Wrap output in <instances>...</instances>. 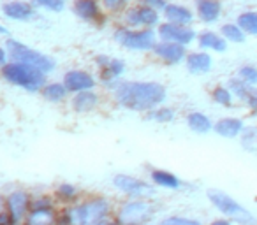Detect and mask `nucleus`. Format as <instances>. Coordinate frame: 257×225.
I'll use <instances>...</instances> for the list:
<instances>
[{
	"label": "nucleus",
	"mask_w": 257,
	"mask_h": 225,
	"mask_svg": "<svg viewBox=\"0 0 257 225\" xmlns=\"http://www.w3.org/2000/svg\"><path fill=\"white\" fill-rule=\"evenodd\" d=\"M6 48H8V55L13 58L15 64H23V65H29V67H34L41 72H50L51 69L55 67V62L51 60L50 57L46 55L39 53V51L32 50V48L25 46L22 44L20 41L16 39H9L6 43Z\"/></svg>",
	"instance_id": "f03ea898"
},
{
	"label": "nucleus",
	"mask_w": 257,
	"mask_h": 225,
	"mask_svg": "<svg viewBox=\"0 0 257 225\" xmlns=\"http://www.w3.org/2000/svg\"><path fill=\"white\" fill-rule=\"evenodd\" d=\"M222 6L218 0H197V15L203 22L213 23L218 20Z\"/></svg>",
	"instance_id": "2eb2a0df"
},
{
	"label": "nucleus",
	"mask_w": 257,
	"mask_h": 225,
	"mask_svg": "<svg viewBox=\"0 0 257 225\" xmlns=\"http://www.w3.org/2000/svg\"><path fill=\"white\" fill-rule=\"evenodd\" d=\"M127 20L131 25H145V27H152L159 22V15L155 9L152 8H136L134 11H131L127 15Z\"/></svg>",
	"instance_id": "4468645a"
},
{
	"label": "nucleus",
	"mask_w": 257,
	"mask_h": 225,
	"mask_svg": "<svg viewBox=\"0 0 257 225\" xmlns=\"http://www.w3.org/2000/svg\"><path fill=\"white\" fill-rule=\"evenodd\" d=\"M208 199H210L211 204H213L218 211H222L225 216L232 218V220L239 221V223L250 225L255 221V218L252 216V213H250L248 209H245L241 204H238L231 195L224 193L222 190H215V188L208 190Z\"/></svg>",
	"instance_id": "20e7f679"
},
{
	"label": "nucleus",
	"mask_w": 257,
	"mask_h": 225,
	"mask_svg": "<svg viewBox=\"0 0 257 225\" xmlns=\"http://www.w3.org/2000/svg\"><path fill=\"white\" fill-rule=\"evenodd\" d=\"M164 13H166V16H168L169 22L175 23V25L185 27V25H189V23L194 20L192 13H190L189 9H187V8H182V6H176V4L166 6Z\"/></svg>",
	"instance_id": "dca6fc26"
},
{
	"label": "nucleus",
	"mask_w": 257,
	"mask_h": 225,
	"mask_svg": "<svg viewBox=\"0 0 257 225\" xmlns=\"http://www.w3.org/2000/svg\"><path fill=\"white\" fill-rule=\"evenodd\" d=\"M8 34H9V30L6 29V27L0 25V36H8Z\"/></svg>",
	"instance_id": "ea45409f"
},
{
	"label": "nucleus",
	"mask_w": 257,
	"mask_h": 225,
	"mask_svg": "<svg viewBox=\"0 0 257 225\" xmlns=\"http://www.w3.org/2000/svg\"><path fill=\"white\" fill-rule=\"evenodd\" d=\"M95 106H97V95L90 92V90L79 92L78 95H76L74 109L78 111V113H88V111H92Z\"/></svg>",
	"instance_id": "412c9836"
},
{
	"label": "nucleus",
	"mask_w": 257,
	"mask_h": 225,
	"mask_svg": "<svg viewBox=\"0 0 257 225\" xmlns=\"http://www.w3.org/2000/svg\"><path fill=\"white\" fill-rule=\"evenodd\" d=\"M34 6H39V8H46L50 11H62L64 9V0H32Z\"/></svg>",
	"instance_id": "7c9ffc66"
},
{
	"label": "nucleus",
	"mask_w": 257,
	"mask_h": 225,
	"mask_svg": "<svg viewBox=\"0 0 257 225\" xmlns=\"http://www.w3.org/2000/svg\"><path fill=\"white\" fill-rule=\"evenodd\" d=\"M152 179H154L157 185L161 186H168V188H178L180 186V179L175 174L168 171H161V169H155L152 171Z\"/></svg>",
	"instance_id": "5701e85b"
},
{
	"label": "nucleus",
	"mask_w": 257,
	"mask_h": 225,
	"mask_svg": "<svg viewBox=\"0 0 257 225\" xmlns=\"http://www.w3.org/2000/svg\"><path fill=\"white\" fill-rule=\"evenodd\" d=\"M187 67L194 74H204L211 69V57L208 53H192L187 57Z\"/></svg>",
	"instance_id": "f3484780"
},
{
	"label": "nucleus",
	"mask_w": 257,
	"mask_h": 225,
	"mask_svg": "<svg viewBox=\"0 0 257 225\" xmlns=\"http://www.w3.org/2000/svg\"><path fill=\"white\" fill-rule=\"evenodd\" d=\"M128 0H104V4H106L107 9H111V11H120L121 8H125L127 6Z\"/></svg>",
	"instance_id": "f704fd0d"
},
{
	"label": "nucleus",
	"mask_w": 257,
	"mask_h": 225,
	"mask_svg": "<svg viewBox=\"0 0 257 225\" xmlns=\"http://www.w3.org/2000/svg\"><path fill=\"white\" fill-rule=\"evenodd\" d=\"M9 207H11V214L15 220H20V218L25 214V209H27V195L22 192H16V193H11L9 197Z\"/></svg>",
	"instance_id": "4be33fe9"
},
{
	"label": "nucleus",
	"mask_w": 257,
	"mask_h": 225,
	"mask_svg": "<svg viewBox=\"0 0 257 225\" xmlns=\"http://www.w3.org/2000/svg\"><path fill=\"white\" fill-rule=\"evenodd\" d=\"M162 225H201L196 220H189V218H178V216H171L168 220H164Z\"/></svg>",
	"instance_id": "72a5a7b5"
},
{
	"label": "nucleus",
	"mask_w": 257,
	"mask_h": 225,
	"mask_svg": "<svg viewBox=\"0 0 257 225\" xmlns=\"http://www.w3.org/2000/svg\"><path fill=\"white\" fill-rule=\"evenodd\" d=\"M239 143L250 153H255L257 151V125L252 127H245L241 132V137H239Z\"/></svg>",
	"instance_id": "b1692460"
},
{
	"label": "nucleus",
	"mask_w": 257,
	"mask_h": 225,
	"mask_svg": "<svg viewBox=\"0 0 257 225\" xmlns=\"http://www.w3.org/2000/svg\"><path fill=\"white\" fill-rule=\"evenodd\" d=\"M51 221V214L48 211H39L37 209L36 213L32 214L30 218V223L32 225H44V223H50Z\"/></svg>",
	"instance_id": "473e14b6"
},
{
	"label": "nucleus",
	"mask_w": 257,
	"mask_h": 225,
	"mask_svg": "<svg viewBox=\"0 0 257 225\" xmlns=\"http://www.w3.org/2000/svg\"><path fill=\"white\" fill-rule=\"evenodd\" d=\"M143 2L147 8H152V9H155V11H157V9H166L164 0H143Z\"/></svg>",
	"instance_id": "c9c22d12"
},
{
	"label": "nucleus",
	"mask_w": 257,
	"mask_h": 225,
	"mask_svg": "<svg viewBox=\"0 0 257 225\" xmlns=\"http://www.w3.org/2000/svg\"><path fill=\"white\" fill-rule=\"evenodd\" d=\"M2 74H4V78L9 83H13L16 86H22V88L29 90V92H37L44 85V72L23 64L4 65Z\"/></svg>",
	"instance_id": "7ed1b4c3"
},
{
	"label": "nucleus",
	"mask_w": 257,
	"mask_h": 225,
	"mask_svg": "<svg viewBox=\"0 0 257 225\" xmlns=\"http://www.w3.org/2000/svg\"><path fill=\"white\" fill-rule=\"evenodd\" d=\"M236 25L245 34L257 36V13H243V15H239Z\"/></svg>",
	"instance_id": "393cba45"
},
{
	"label": "nucleus",
	"mask_w": 257,
	"mask_h": 225,
	"mask_svg": "<svg viewBox=\"0 0 257 225\" xmlns=\"http://www.w3.org/2000/svg\"><path fill=\"white\" fill-rule=\"evenodd\" d=\"M150 213V206L145 202H131L121 209V221L127 225H136L140 221H143Z\"/></svg>",
	"instance_id": "9d476101"
},
{
	"label": "nucleus",
	"mask_w": 257,
	"mask_h": 225,
	"mask_svg": "<svg viewBox=\"0 0 257 225\" xmlns=\"http://www.w3.org/2000/svg\"><path fill=\"white\" fill-rule=\"evenodd\" d=\"M116 41L125 48H131V50H152L155 48V34L154 30H127L120 29L114 34Z\"/></svg>",
	"instance_id": "39448f33"
},
{
	"label": "nucleus",
	"mask_w": 257,
	"mask_h": 225,
	"mask_svg": "<svg viewBox=\"0 0 257 225\" xmlns=\"http://www.w3.org/2000/svg\"><path fill=\"white\" fill-rule=\"evenodd\" d=\"M154 51L157 53V57H161L169 64H178L185 58V46L176 43H159L155 44Z\"/></svg>",
	"instance_id": "1a4fd4ad"
},
{
	"label": "nucleus",
	"mask_w": 257,
	"mask_h": 225,
	"mask_svg": "<svg viewBox=\"0 0 257 225\" xmlns=\"http://www.w3.org/2000/svg\"><path fill=\"white\" fill-rule=\"evenodd\" d=\"M114 95L127 109L148 111L166 99V88L159 83H120Z\"/></svg>",
	"instance_id": "f257e3e1"
},
{
	"label": "nucleus",
	"mask_w": 257,
	"mask_h": 225,
	"mask_svg": "<svg viewBox=\"0 0 257 225\" xmlns=\"http://www.w3.org/2000/svg\"><path fill=\"white\" fill-rule=\"evenodd\" d=\"M187 123H189L190 130H194V132H197V134H206L213 129L210 118H208L206 115H203V113H190V115L187 116Z\"/></svg>",
	"instance_id": "6ab92c4d"
},
{
	"label": "nucleus",
	"mask_w": 257,
	"mask_h": 225,
	"mask_svg": "<svg viewBox=\"0 0 257 225\" xmlns=\"http://www.w3.org/2000/svg\"><path fill=\"white\" fill-rule=\"evenodd\" d=\"M239 79L248 85H255L257 83V69L252 65H245V67L239 69Z\"/></svg>",
	"instance_id": "c756f323"
},
{
	"label": "nucleus",
	"mask_w": 257,
	"mask_h": 225,
	"mask_svg": "<svg viewBox=\"0 0 257 225\" xmlns=\"http://www.w3.org/2000/svg\"><path fill=\"white\" fill-rule=\"evenodd\" d=\"M113 185L116 188H120L121 192L131 193V195H140V197H148L154 193V188H152L148 183L141 181V179H136L133 176H125V174H116L113 178Z\"/></svg>",
	"instance_id": "0eeeda50"
},
{
	"label": "nucleus",
	"mask_w": 257,
	"mask_h": 225,
	"mask_svg": "<svg viewBox=\"0 0 257 225\" xmlns=\"http://www.w3.org/2000/svg\"><path fill=\"white\" fill-rule=\"evenodd\" d=\"M213 100L217 104H222V106H231L232 104V93L229 92L227 88H215L213 90Z\"/></svg>",
	"instance_id": "c85d7f7f"
},
{
	"label": "nucleus",
	"mask_w": 257,
	"mask_h": 225,
	"mask_svg": "<svg viewBox=\"0 0 257 225\" xmlns=\"http://www.w3.org/2000/svg\"><path fill=\"white\" fill-rule=\"evenodd\" d=\"M6 58H8L6 51H4V50H0V65H4V64H6Z\"/></svg>",
	"instance_id": "4c0bfd02"
},
{
	"label": "nucleus",
	"mask_w": 257,
	"mask_h": 225,
	"mask_svg": "<svg viewBox=\"0 0 257 225\" xmlns=\"http://www.w3.org/2000/svg\"><path fill=\"white\" fill-rule=\"evenodd\" d=\"M67 93V88H65L64 83H51V85H46L43 88V95L44 99L48 100H53V102H58L62 100Z\"/></svg>",
	"instance_id": "a878e982"
},
{
	"label": "nucleus",
	"mask_w": 257,
	"mask_h": 225,
	"mask_svg": "<svg viewBox=\"0 0 257 225\" xmlns=\"http://www.w3.org/2000/svg\"><path fill=\"white\" fill-rule=\"evenodd\" d=\"M211 225H231V223H229L227 220H215Z\"/></svg>",
	"instance_id": "58836bf2"
},
{
	"label": "nucleus",
	"mask_w": 257,
	"mask_h": 225,
	"mask_svg": "<svg viewBox=\"0 0 257 225\" xmlns=\"http://www.w3.org/2000/svg\"><path fill=\"white\" fill-rule=\"evenodd\" d=\"M199 46L206 48V50L213 51H225L227 50V43H225L224 37L217 36L213 32H203L199 36Z\"/></svg>",
	"instance_id": "a211bd4d"
},
{
	"label": "nucleus",
	"mask_w": 257,
	"mask_h": 225,
	"mask_svg": "<svg viewBox=\"0 0 257 225\" xmlns=\"http://www.w3.org/2000/svg\"><path fill=\"white\" fill-rule=\"evenodd\" d=\"M74 13L83 20H95L99 16V8L95 0H76Z\"/></svg>",
	"instance_id": "aec40b11"
},
{
	"label": "nucleus",
	"mask_w": 257,
	"mask_h": 225,
	"mask_svg": "<svg viewBox=\"0 0 257 225\" xmlns=\"http://www.w3.org/2000/svg\"><path fill=\"white\" fill-rule=\"evenodd\" d=\"M222 36H224L225 41H231V43H245V32L238 25H232V23H227V25L222 27Z\"/></svg>",
	"instance_id": "bb28decb"
},
{
	"label": "nucleus",
	"mask_w": 257,
	"mask_h": 225,
	"mask_svg": "<svg viewBox=\"0 0 257 225\" xmlns=\"http://www.w3.org/2000/svg\"><path fill=\"white\" fill-rule=\"evenodd\" d=\"M173 116H175L173 109H159V111H154V113H152L150 118H152V120H155V122L166 123V122H171Z\"/></svg>",
	"instance_id": "2f4dec72"
},
{
	"label": "nucleus",
	"mask_w": 257,
	"mask_h": 225,
	"mask_svg": "<svg viewBox=\"0 0 257 225\" xmlns=\"http://www.w3.org/2000/svg\"><path fill=\"white\" fill-rule=\"evenodd\" d=\"M2 11H4V15L8 16V18L18 20V22H29V20H32L34 15H36L32 6L27 4V2H18V0L4 4Z\"/></svg>",
	"instance_id": "f8f14e48"
},
{
	"label": "nucleus",
	"mask_w": 257,
	"mask_h": 225,
	"mask_svg": "<svg viewBox=\"0 0 257 225\" xmlns=\"http://www.w3.org/2000/svg\"><path fill=\"white\" fill-rule=\"evenodd\" d=\"M245 125L239 118H222L218 120L213 125V130L222 137H227V139H232V137L239 136L243 132Z\"/></svg>",
	"instance_id": "ddd939ff"
},
{
	"label": "nucleus",
	"mask_w": 257,
	"mask_h": 225,
	"mask_svg": "<svg viewBox=\"0 0 257 225\" xmlns=\"http://www.w3.org/2000/svg\"><path fill=\"white\" fill-rule=\"evenodd\" d=\"M159 34H161L164 43H176V44H182V46L190 44L194 41V37H196V32L192 29L175 25V23H164V25H161Z\"/></svg>",
	"instance_id": "423d86ee"
},
{
	"label": "nucleus",
	"mask_w": 257,
	"mask_h": 225,
	"mask_svg": "<svg viewBox=\"0 0 257 225\" xmlns=\"http://www.w3.org/2000/svg\"><path fill=\"white\" fill-rule=\"evenodd\" d=\"M78 218H79V223L81 225H95V221L106 213V204L102 200H97V202L92 204H85L81 206L78 211Z\"/></svg>",
	"instance_id": "9b49d317"
},
{
	"label": "nucleus",
	"mask_w": 257,
	"mask_h": 225,
	"mask_svg": "<svg viewBox=\"0 0 257 225\" xmlns=\"http://www.w3.org/2000/svg\"><path fill=\"white\" fill-rule=\"evenodd\" d=\"M125 71V64L121 60H111L107 62V65H104L102 67V76L104 79H113V78H118V76L121 74V72Z\"/></svg>",
	"instance_id": "cd10ccee"
},
{
	"label": "nucleus",
	"mask_w": 257,
	"mask_h": 225,
	"mask_svg": "<svg viewBox=\"0 0 257 225\" xmlns=\"http://www.w3.org/2000/svg\"><path fill=\"white\" fill-rule=\"evenodd\" d=\"M58 192L62 193V195H72V193H74V186H71V185H67V183H65V185H62L60 188H58Z\"/></svg>",
	"instance_id": "e433bc0d"
},
{
	"label": "nucleus",
	"mask_w": 257,
	"mask_h": 225,
	"mask_svg": "<svg viewBox=\"0 0 257 225\" xmlns=\"http://www.w3.org/2000/svg\"><path fill=\"white\" fill-rule=\"evenodd\" d=\"M64 85L69 92H86V90H92L95 86L93 78L88 72L83 71H71L64 76Z\"/></svg>",
	"instance_id": "6e6552de"
}]
</instances>
